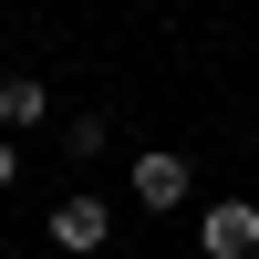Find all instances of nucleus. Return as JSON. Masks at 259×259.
I'll return each instance as SVG.
<instances>
[{
	"mask_svg": "<svg viewBox=\"0 0 259 259\" xmlns=\"http://www.w3.org/2000/svg\"><path fill=\"white\" fill-rule=\"evenodd\" d=\"M187 197H197V177H187V156H135V207H156V218H177Z\"/></svg>",
	"mask_w": 259,
	"mask_h": 259,
	"instance_id": "nucleus-3",
	"label": "nucleus"
},
{
	"mask_svg": "<svg viewBox=\"0 0 259 259\" xmlns=\"http://www.w3.org/2000/svg\"><path fill=\"white\" fill-rule=\"evenodd\" d=\"M11 177H21V156H11V135H0V187H11Z\"/></svg>",
	"mask_w": 259,
	"mask_h": 259,
	"instance_id": "nucleus-5",
	"label": "nucleus"
},
{
	"mask_svg": "<svg viewBox=\"0 0 259 259\" xmlns=\"http://www.w3.org/2000/svg\"><path fill=\"white\" fill-rule=\"evenodd\" d=\"M0 259H11V249H0Z\"/></svg>",
	"mask_w": 259,
	"mask_h": 259,
	"instance_id": "nucleus-6",
	"label": "nucleus"
},
{
	"mask_svg": "<svg viewBox=\"0 0 259 259\" xmlns=\"http://www.w3.org/2000/svg\"><path fill=\"white\" fill-rule=\"evenodd\" d=\"M197 249H207V259H259V207H249V197H218V207L197 218Z\"/></svg>",
	"mask_w": 259,
	"mask_h": 259,
	"instance_id": "nucleus-2",
	"label": "nucleus"
},
{
	"mask_svg": "<svg viewBox=\"0 0 259 259\" xmlns=\"http://www.w3.org/2000/svg\"><path fill=\"white\" fill-rule=\"evenodd\" d=\"M41 114H52V83L41 73H0V124L21 135V124H41Z\"/></svg>",
	"mask_w": 259,
	"mask_h": 259,
	"instance_id": "nucleus-4",
	"label": "nucleus"
},
{
	"mask_svg": "<svg viewBox=\"0 0 259 259\" xmlns=\"http://www.w3.org/2000/svg\"><path fill=\"white\" fill-rule=\"evenodd\" d=\"M41 239H52L62 259H94L104 239H114V207H104V197H62V207H52V228H41Z\"/></svg>",
	"mask_w": 259,
	"mask_h": 259,
	"instance_id": "nucleus-1",
	"label": "nucleus"
}]
</instances>
